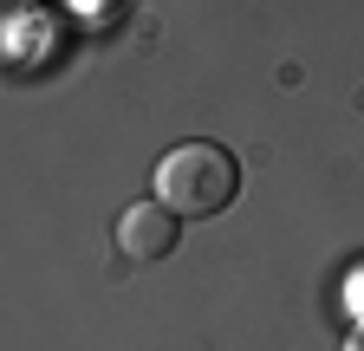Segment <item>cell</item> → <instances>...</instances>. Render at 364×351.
<instances>
[{"instance_id": "cell-1", "label": "cell", "mask_w": 364, "mask_h": 351, "mask_svg": "<svg viewBox=\"0 0 364 351\" xmlns=\"http://www.w3.org/2000/svg\"><path fill=\"white\" fill-rule=\"evenodd\" d=\"M235 189H241V163L228 156L221 144H202V137L163 150V163L150 169V195L169 215H182V222H208V215H221L228 202H235Z\"/></svg>"}, {"instance_id": "cell-2", "label": "cell", "mask_w": 364, "mask_h": 351, "mask_svg": "<svg viewBox=\"0 0 364 351\" xmlns=\"http://www.w3.org/2000/svg\"><path fill=\"white\" fill-rule=\"evenodd\" d=\"M176 222L182 215H169L163 202H130L117 215V247L130 260H163V254H176Z\"/></svg>"}, {"instance_id": "cell-3", "label": "cell", "mask_w": 364, "mask_h": 351, "mask_svg": "<svg viewBox=\"0 0 364 351\" xmlns=\"http://www.w3.org/2000/svg\"><path fill=\"white\" fill-rule=\"evenodd\" d=\"M72 7H78V14H91V20H98V14H117V7H124V0H72Z\"/></svg>"}, {"instance_id": "cell-4", "label": "cell", "mask_w": 364, "mask_h": 351, "mask_svg": "<svg viewBox=\"0 0 364 351\" xmlns=\"http://www.w3.org/2000/svg\"><path fill=\"white\" fill-rule=\"evenodd\" d=\"M345 351H364V325H358V332H351V338H345Z\"/></svg>"}]
</instances>
